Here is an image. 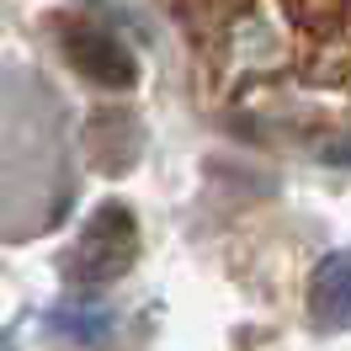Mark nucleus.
<instances>
[{"mask_svg": "<svg viewBox=\"0 0 351 351\" xmlns=\"http://www.w3.org/2000/svg\"><path fill=\"white\" fill-rule=\"evenodd\" d=\"M133 256H138V223H133V213L123 202H101L86 219L80 240L69 245L64 277L69 282H86V287L112 282V277H123L133 266Z\"/></svg>", "mask_w": 351, "mask_h": 351, "instance_id": "f257e3e1", "label": "nucleus"}, {"mask_svg": "<svg viewBox=\"0 0 351 351\" xmlns=\"http://www.w3.org/2000/svg\"><path fill=\"white\" fill-rule=\"evenodd\" d=\"M59 48H64V59L86 80H96V86H107V90H128L138 80V59L112 32H101V27H90V22H59Z\"/></svg>", "mask_w": 351, "mask_h": 351, "instance_id": "f03ea898", "label": "nucleus"}, {"mask_svg": "<svg viewBox=\"0 0 351 351\" xmlns=\"http://www.w3.org/2000/svg\"><path fill=\"white\" fill-rule=\"evenodd\" d=\"M308 319H314V330H351V250H330L314 266Z\"/></svg>", "mask_w": 351, "mask_h": 351, "instance_id": "7ed1b4c3", "label": "nucleus"}, {"mask_svg": "<svg viewBox=\"0 0 351 351\" xmlns=\"http://www.w3.org/2000/svg\"><path fill=\"white\" fill-rule=\"evenodd\" d=\"M48 325L59 335H69V341H80V346H101L112 335V314L107 308H90V304H75V308H59Z\"/></svg>", "mask_w": 351, "mask_h": 351, "instance_id": "20e7f679", "label": "nucleus"}, {"mask_svg": "<svg viewBox=\"0 0 351 351\" xmlns=\"http://www.w3.org/2000/svg\"><path fill=\"white\" fill-rule=\"evenodd\" d=\"M325 160H330V165H351V144H330Z\"/></svg>", "mask_w": 351, "mask_h": 351, "instance_id": "39448f33", "label": "nucleus"}]
</instances>
